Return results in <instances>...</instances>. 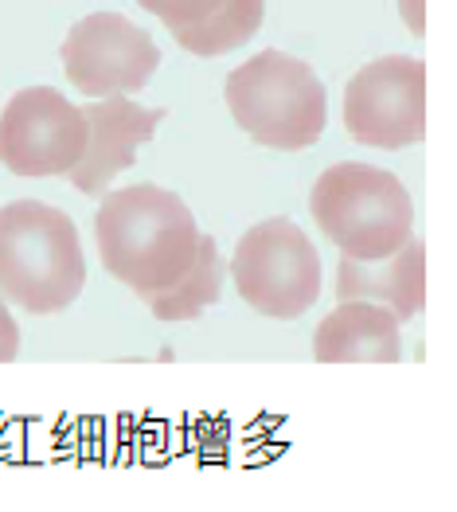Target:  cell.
<instances>
[{
  "mask_svg": "<svg viewBox=\"0 0 457 512\" xmlns=\"http://www.w3.org/2000/svg\"><path fill=\"white\" fill-rule=\"evenodd\" d=\"M90 149V118L67 94L28 86L0 110V165L16 176H71Z\"/></svg>",
  "mask_w": 457,
  "mask_h": 512,
  "instance_id": "obj_6",
  "label": "cell"
},
{
  "mask_svg": "<svg viewBox=\"0 0 457 512\" xmlns=\"http://www.w3.org/2000/svg\"><path fill=\"white\" fill-rule=\"evenodd\" d=\"M83 286V239L71 215L43 200L0 208V298L47 317L75 305Z\"/></svg>",
  "mask_w": 457,
  "mask_h": 512,
  "instance_id": "obj_2",
  "label": "cell"
},
{
  "mask_svg": "<svg viewBox=\"0 0 457 512\" xmlns=\"http://www.w3.org/2000/svg\"><path fill=\"white\" fill-rule=\"evenodd\" d=\"M395 309L368 298L340 301L313 333V356L321 364H399L403 337H399Z\"/></svg>",
  "mask_w": 457,
  "mask_h": 512,
  "instance_id": "obj_10",
  "label": "cell"
},
{
  "mask_svg": "<svg viewBox=\"0 0 457 512\" xmlns=\"http://www.w3.org/2000/svg\"><path fill=\"white\" fill-rule=\"evenodd\" d=\"M67 83L86 98L145 90L161 67L157 40L122 12H90L59 47Z\"/></svg>",
  "mask_w": 457,
  "mask_h": 512,
  "instance_id": "obj_8",
  "label": "cell"
},
{
  "mask_svg": "<svg viewBox=\"0 0 457 512\" xmlns=\"http://www.w3.org/2000/svg\"><path fill=\"white\" fill-rule=\"evenodd\" d=\"M137 4H141L145 12H153L168 32H176V28H192V24L208 20L223 0H137Z\"/></svg>",
  "mask_w": 457,
  "mask_h": 512,
  "instance_id": "obj_14",
  "label": "cell"
},
{
  "mask_svg": "<svg viewBox=\"0 0 457 512\" xmlns=\"http://www.w3.org/2000/svg\"><path fill=\"white\" fill-rule=\"evenodd\" d=\"M399 12H403V20H407V28H411V36H426V0H399Z\"/></svg>",
  "mask_w": 457,
  "mask_h": 512,
  "instance_id": "obj_16",
  "label": "cell"
},
{
  "mask_svg": "<svg viewBox=\"0 0 457 512\" xmlns=\"http://www.w3.org/2000/svg\"><path fill=\"white\" fill-rule=\"evenodd\" d=\"M309 215L340 255L379 262L415 235V204L395 172L344 161L317 176Z\"/></svg>",
  "mask_w": 457,
  "mask_h": 512,
  "instance_id": "obj_4",
  "label": "cell"
},
{
  "mask_svg": "<svg viewBox=\"0 0 457 512\" xmlns=\"http://www.w3.org/2000/svg\"><path fill=\"white\" fill-rule=\"evenodd\" d=\"M231 278L254 313L297 321L321 298V255L293 219H262L239 239Z\"/></svg>",
  "mask_w": 457,
  "mask_h": 512,
  "instance_id": "obj_5",
  "label": "cell"
},
{
  "mask_svg": "<svg viewBox=\"0 0 457 512\" xmlns=\"http://www.w3.org/2000/svg\"><path fill=\"white\" fill-rule=\"evenodd\" d=\"M20 356V325L8 309V301L0 298V364H12Z\"/></svg>",
  "mask_w": 457,
  "mask_h": 512,
  "instance_id": "obj_15",
  "label": "cell"
},
{
  "mask_svg": "<svg viewBox=\"0 0 457 512\" xmlns=\"http://www.w3.org/2000/svg\"><path fill=\"white\" fill-rule=\"evenodd\" d=\"M344 129L368 149H407L426 137V63L383 55L344 86Z\"/></svg>",
  "mask_w": 457,
  "mask_h": 512,
  "instance_id": "obj_7",
  "label": "cell"
},
{
  "mask_svg": "<svg viewBox=\"0 0 457 512\" xmlns=\"http://www.w3.org/2000/svg\"><path fill=\"white\" fill-rule=\"evenodd\" d=\"M94 243L110 278L137 298L176 286L200 255V227L188 204L157 184H129L102 196Z\"/></svg>",
  "mask_w": 457,
  "mask_h": 512,
  "instance_id": "obj_1",
  "label": "cell"
},
{
  "mask_svg": "<svg viewBox=\"0 0 457 512\" xmlns=\"http://www.w3.org/2000/svg\"><path fill=\"white\" fill-rule=\"evenodd\" d=\"M223 98L250 141L278 153H301L317 145L329 122V90L313 75V67L274 47L235 67L223 83Z\"/></svg>",
  "mask_w": 457,
  "mask_h": 512,
  "instance_id": "obj_3",
  "label": "cell"
},
{
  "mask_svg": "<svg viewBox=\"0 0 457 512\" xmlns=\"http://www.w3.org/2000/svg\"><path fill=\"white\" fill-rule=\"evenodd\" d=\"M262 16H266V0H223L208 20H200L192 28H176L172 40L188 55L215 59V55L239 51L243 43L254 40L262 28Z\"/></svg>",
  "mask_w": 457,
  "mask_h": 512,
  "instance_id": "obj_13",
  "label": "cell"
},
{
  "mask_svg": "<svg viewBox=\"0 0 457 512\" xmlns=\"http://www.w3.org/2000/svg\"><path fill=\"white\" fill-rule=\"evenodd\" d=\"M90 118V149L83 165L71 172L67 180L83 196H106L114 176L125 172L137 161V149L157 133V126L168 114L161 106H141L129 94H106L83 106Z\"/></svg>",
  "mask_w": 457,
  "mask_h": 512,
  "instance_id": "obj_9",
  "label": "cell"
},
{
  "mask_svg": "<svg viewBox=\"0 0 457 512\" xmlns=\"http://www.w3.org/2000/svg\"><path fill=\"white\" fill-rule=\"evenodd\" d=\"M223 274H227V266L219 258L215 239L200 235V255L192 262V270L176 286H168L161 294H149V298L141 301L149 305V313L157 321H196L208 305L219 301V294H223Z\"/></svg>",
  "mask_w": 457,
  "mask_h": 512,
  "instance_id": "obj_12",
  "label": "cell"
},
{
  "mask_svg": "<svg viewBox=\"0 0 457 512\" xmlns=\"http://www.w3.org/2000/svg\"><path fill=\"white\" fill-rule=\"evenodd\" d=\"M336 298H368L387 309H395L399 321H411L426 305V247L415 235L403 243V251L379 262H360V258H340L336 270Z\"/></svg>",
  "mask_w": 457,
  "mask_h": 512,
  "instance_id": "obj_11",
  "label": "cell"
}]
</instances>
